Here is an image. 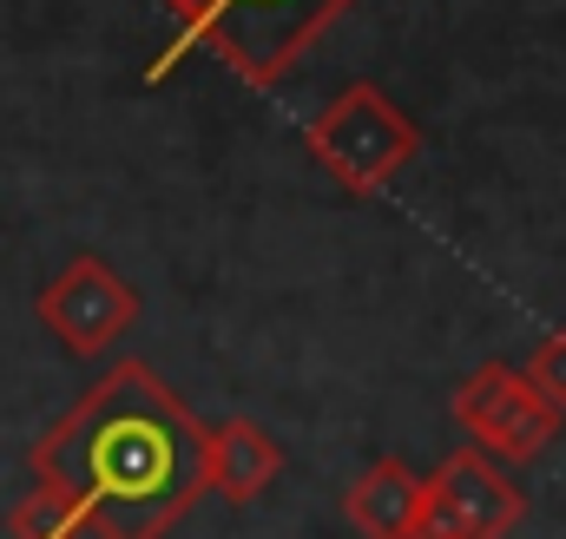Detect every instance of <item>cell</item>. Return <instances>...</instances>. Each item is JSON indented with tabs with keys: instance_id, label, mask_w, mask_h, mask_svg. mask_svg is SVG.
<instances>
[{
	"instance_id": "obj_8",
	"label": "cell",
	"mask_w": 566,
	"mask_h": 539,
	"mask_svg": "<svg viewBox=\"0 0 566 539\" xmlns=\"http://www.w3.org/2000/svg\"><path fill=\"white\" fill-rule=\"evenodd\" d=\"M343 514L363 539H416V520H422V474L396 454H376L349 494H343Z\"/></svg>"
},
{
	"instance_id": "obj_9",
	"label": "cell",
	"mask_w": 566,
	"mask_h": 539,
	"mask_svg": "<svg viewBox=\"0 0 566 539\" xmlns=\"http://www.w3.org/2000/svg\"><path fill=\"white\" fill-rule=\"evenodd\" d=\"M80 527H86V514L73 507V494H60V487H46V480H40V494L20 500V514H13V533L20 539H73Z\"/></svg>"
},
{
	"instance_id": "obj_3",
	"label": "cell",
	"mask_w": 566,
	"mask_h": 539,
	"mask_svg": "<svg viewBox=\"0 0 566 539\" xmlns=\"http://www.w3.org/2000/svg\"><path fill=\"white\" fill-rule=\"evenodd\" d=\"M310 158L343 184V191H356V198H369V191H382L416 151H422V133H416V119L376 86V80H349L316 119H310Z\"/></svg>"
},
{
	"instance_id": "obj_4",
	"label": "cell",
	"mask_w": 566,
	"mask_h": 539,
	"mask_svg": "<svg viewBox=\"0 0 566 539\" xmlns=\"http://www.w3.org/2000/svg\"><path fill=\"white\" fill-rule=\"evenodd\" d=\"M454 421L501 467H527V461H541L560 441V408L541 402L534 382L521 369H507V362H481L454 389Z\"/></svg>"
},
{
	"instance_id": "obj_10",
	"label": "cell",
	"mask_w": 566,
	"mask_h": 539,
	"mask_svg": "<svg viewBox=\"0 0 566 539\" xmlns=\"http://www.w3.org/2000/svg\"><path fill=\"white\" fill-rule=\"evenodd\" d=\"M521 376L534 382V395H541V402L566 414V329H554V336H541V342H534V356H527V369H521Z\"/></svg>"
},
{
	"instance_id": "obj_2",
	"label": "cell",
	"mask_w": 566,
	"mask_h": 539,
	"mask_svg": "<svg viewBox=\"0 0 566 539\" xmlns=\"http://www.w3.org/2000/svg\"><path fill=\"white\" fill-rule=\"evenodd\" d=\"M178 33L171 46L145 66V80L158 86L191 46H211L244 86H283L290 66L356 7V0H165Z\"/></svg>"
},
{
	"instance_id": "obj_6",
	"label": "cell",
	"mask_w": 566,
	"mask_h": 539,
	"mask_svg": "<svg viewBox=\"0 0 566 539\" xmlns=\"http://www.w3.org/2000/svg\"><path fill=\"white\" fill-rule=\"evenodd\" d=\"M139 316V289L99 257H73L46 289H40V323L73 349V356H99L106 342H119Z\"/></svg>"
},
{
	"instance_id": "obj_5",
	"label": "cell",
	"mask_w": 566,
	"mask_h": 539,
	"mask_svg": "<svg viewBox=\"0 0 566 539\" xmlns=\"http://www.w3.org/2000/svg\"><path fill=\"white\" fill-rule=\"evenodd\" d=\"M527 520V494L481 447H454L434 474H422L416 539H507Z\"/></svg>"
},
{
	"instance_id": "obj_1",
	"label": "cell",
	"mask_w": 566,
	"mask_h": 539,
	"mask_svg": "<svg viewBox=\"0 0 566 539\" xmlns=\"http://www.w3.org/2000/svg\"><path fill=\"white\" fill-rule=\"evenodd\" d=\"M205 441L211 427L145 362H119L33 447V467L99 539H165L205 494Z\"/></svg>"
},
{
	"instance_id": "obj_7",
	"label": "cell",
	"mask_w": 566,
	"mask_h": 539,
	"mask_svg": "<svg viewBox=\"0 0 566 539\" xmlns=\"http://www.w3.org/2000/svg\"><path fill=\"white\" fill-rule=\"evenodd\" d=\"M283 474V447L271 427H258V421H218L211 427V441H205V487L211 494H224L231 507H251L258 494H271Z\"/></svg>"
}]
</instances>
